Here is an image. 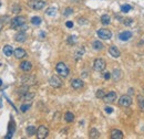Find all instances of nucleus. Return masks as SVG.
I'll use <instances>...</instances> for the list:
<instances>
[{
  "label": "nucleus",
  "instance_id": "79ce46f5",
  "mask_svg": "<svg viewBox=\"0 0 144 139\" xmlns=\"http://www.w3.org/2000/svg\"><path fill=\"white\" fill-rule=\"evenodd\" d=\"M2 85V81H1V78H0V86Z\"/></svg>",
  "mask_w": 144,
  "mask_h": 139
},
{
  "label": "nucleus",
  "instance_id": "c756f323",
  "mask_svg": "<svg viewBox=\"0 0 144 139\" xmlns=\"http://www.w3.org/2000/svg\"><path fill=\"white\" fill-rule=\"evenodd\" d=\"M104 91L103 90H99V91H97L96 92V97H97V98H103V97H104Z\"/></svg>",
  "mask_w": 144,
  "mask_h": 139
},
{
  "label": "nucleus",
  "instance_id": "5701e85b",
  "mask_svg": "<svg viewBox=\"0 0 144 139\" xmlns=\"http://www.w3.org/2000/svg\"><path fill=\"white\" fill-rule=\"evenodd\" d=\"M92 46H93V49L94 50H97V51H100V50H102L103 49V44H102L100 41H94L93 43H92Z\"/></svg>",
  "mask_w": 144,
  "mask_h": 139
},
{
  "label": "nucleus",
  "instance_id": "a19ab883",
  "mask_svg": "<svg viewBox=\"0 0 144 139\" xmlns=\"http://www.w3.org/2000/svg\"><path fill=\"white\" fill-rule=\"evenodd\" d=\"M129 95H133V89H130L129 90Z\"/></svg>",
  "mask_w": 144,
  "mask_h": 139
},
{
  "label": "nucleus",
  "instance_id": "f704fd0d",
  "mask_svg": "<svg viewBox=\"0 0 144 139\" xmlns=\"http://www.w3.org/2000/svg\"><path fill=\"white\" fill-rule=\"evenodd\" d=\"M104 109H105V112L108 113V114H111V113L113 112V108H112V107H110V106H106V107H105Z\"/></svg>",
  "mask_w": 144,
  "mask_h": 139
},
{
  "label": "nucleus",
  "instance_id": "72a5a7b5",
  "mask_svg": "<svg viewBox=\"0 0 144 139\" xmlns=\"http://www.w3.org/2000/svg\"><path fill=\"white\" fill-rule=\"evenodd\" d=\"M139 106H140V109L142 110V112H144V99H141V100H140Z\"/></svg>",
  "mask_w": 144,
  "mask_h": 139
},
{
  "label": "nucleus",
  "instance_id": "20e7f679",
  "mask_svg": "<svg viewBox=\"0 0 144 139\" xmlns=\"http://www.w3.org/2000/svg\"><path fill=\"white\" fill-rule=\"evenodd\" d=\"M49 135V129L44 126V125H41L39 126V128L37 129V137L39 139H44L47 138Z\"/></svg>",
  "mask_w": 144,
  "mask_h": 139
},
{
  "label": "nucleus",
  "instance_id": "4c0bfd02",
  "mask_svg": "<svg viewBox=\"0 0 144 139\" xmlns=\"http://www.w3.org/2000/svg\"><path fill=\"white\" fill-rule=\"evenodd\" d=\"M66 26H67L68 28H72V27H73V22H72V21H67Z\"/></svg>",
  "mask_w": 144,
  "mask_h": 139
},
{
  "label": "nucleus",
  "instance_id": "aec40b11",
  "mask_svg": "<svg viewBox=\"0 0 144 139\" xmlns=\"http://www.w3.org/2000/svg\"><path fill=\"white\" fill-rule=\"evenodd\" d=\"M101 22L103 23L104 26L110 24V23H111V18H110V16H108V15H103V16L101 17Z\"/></svg>",
  "mask_w": 144,
  "mask_h": 139
},
{
  "label": "nucleus",
  "instance_id": "1a4fd4ad",
  "mask_svg": "<svg viewBox=\"0 0 144 139\" xmlns=\"http://www.w3.org/2000/svg\"><path fill=\"white\" fill-rule=\"evenodd\" d=\"M117 99V93L111 91L109 92L108 94H105L104 97H103V100L105 102V103H113V102Z\"/></svg>",
  "mask_w": 144,
  "mask_h": 139
},
{
  "label": "nucleus",
  "instance_id": "4468645a",
  "mask_svg": "<svg viewBox=\"0 0 144 139\" xmlns=\"http://www.w3.org/2000/svg\"><path fill=\"white\" fill-rule=\"evenodd\" d=\"M132 36V33L130 31H124V32H121V33L119 34V39L121 41H128L131 39Z\"/></svg>",
  "mask_w": 144,
  "mask_h": 139
},
{
  "label": "nucleus",
  "instance_id": "412c9836",
  "mask_svg": "<svg viewBox=\"0 0 144 139\" xmlns=\"http://www.w3.org/2000/svg\"><path fill=\"white\" fill-rule=\"evenodd\" d=\"M55 13H57V8H54V7L48 8L47 11H45V15H47V16H50V17L55 16Z\"/></svg>",
  "mask_w": 144,
  "mask_h": 139
},
{
  "label": "nucleus",
  "instance_id": "7ed1b4c3",
  "mask_svg": "<svg viewBox=\"0 0 144 139\" xmlns=\"http://www.w3.org/2000/svg\"><path fill=\"white\" fill-rule=\"evenodd\" d=\"M45 1L43 0H32V1L29 2V7L32 8L33 10H41L45 7Z\"/></svg>",
  "mask_w": 144,
  "mask_h": 139
},
{
  "label": "nucleus",
  "instance_id": "a211bd4d",
  "mask_svg": "<svg viewBox=\"0 0 144 139\" xmlns=\"http://www.w3.org/2000/svg\"><path fill=\"white\" fill-rule=\"evenodd\" d=\"M33 97H34V93H30V92H26L25 94L21 95V98L24 100H31L33 99Z\"/></svg>",
  "mask_w": 144,
  "mask_h": 139
},
{
  "label": "nucleus",
  "instance_id": "9b49d317",
  "mask_svg": "<svg viewBox=\"0 0 144 139\" xmlns=\"http://www.w3.org/2000/svg\"><path fill=\"white\" fill-rule=\"evenodd\" d=\"M15 39H16L17 42L22 43V42H25V41L27 40V34L25 33V31H20V32H18V33L16 34Z\"/></svg>",
  "mask_w": 144,
  "mask_h": 139
},
{
  "label": "nucleus",
  "instance_id": "2eb2a0df",
  "mask_svg": "<svg viewBox=\"0 0 144 139\" xmlns=\"http://www.w3.org/2000/svg\"><path fill=\"white\" fill-rule=\"evenodd\" d=\"M111 138L112 139H122L123 138V132L118 129H113L111 131Z\"/></svg>",
  "mask_w": 144,
  "mask_h": 139
},
{
  "label": "nucleus",
  "instance_id": "ddd939ff",
  "mask_svg": "<svg viewBox=\"0 0 144 139\" xmlns=\"http://www.w3.org/2000/svg\"><path fill=\"white\" fill-rule=\"evenodd\" d=\"M13 54H15V56L17 59H22V58H25L27 53H26V51L24 49H21V48H18L16 49L15 51H13Z\"/></svg>",
  "mask_w": 144,
  "mask_h": 139
},
{
  "label": "nucleus",
  "instance_id": "c9c22d12",
  "mask_svg": "<svg viewBox=\"0 0 144 139\" xmlns=\"http://www.w3.org/2000/svg\"><path fill=\"white\" fill-rule=\"evenodd\" d=\"M132 21H133L132 19H126V20L124 21V24L125 26H131L132 24Z\"/></svg>",
  "mask_w": 144,
  "mask_h": 139
},
{
  "label": "nucleus",
  "instance_id": "0eeeda50",
  "mask_svg": "<svg viewBox=\"0 0 144 139\" xmlns=\"http://www.w3.org/2000/svg\"><path fill=\"white\" fill-rule=\"evenodd\" d=\"M132 104V98L129 95H122L119 99V105L123 106V107H129Z\"/></svg>",
  "mask_w": 144,
  "mask_h": 139
},
{
  "label": "nucleus",
  "instance_id": "bb28decb",
  "mask_svg": "<svg viewBox=\"0 0 144 139\" xmlns=\"http://www.w3.org/2000/svg\"><path fill=\"white\" fill-rule=\"evenodd\" d=\"M84 54V49L81 48V49H79L77 52H76V59H81V56Z\"/></svg>",
  "mask_w": 144,
  "mask_h": 139
},
{
  "label": "nucleus",
  "instance_id": "ea45409f",
  "mask_svg": "<svg viewBox=\"0 0 144 139\" xmlns=\"http://www.w3.org/2000/svg\"><path fill=\"white\" fill-rule=\"evenodd\" d=\"M3 26H4V21H2V18H1V19H0V31L2 30Z\"/></svg>",
  "mask_w": 144,
  "mask_h": 139
},
{
  "label": "nucleus",
  "instance_id": "b1692460",
  "mask_svg": "<svg viewBox=\"0 0 144 139\" xmlns=\"http://www.w3.org/2000/svg\"><path fill=\"white\" fill-rule=\"evenodd\" d=\"M41 22H42V20H41L40 17H33V18H31V23H32L33 26H40Z\"/></svg>",
  "mask_w": 144,
  "mask_h": 139
},
{
  "label": "nucleus",
  "instance_id": "f257e3e1",
  "mask_svg": "<svg viewBox=\"0 0 144 139\" xmlns=\"http://www.w3.org/2000/svg\"><path fill=\"white\" fill-rule=\"evenodd\" d=\"M55 71L62 77H68L69 74H70V70H69L68 65L63 62H59L57 65H55Z\"/></svg>",
  "mask_w": 144,
  "mask_h": 139
},
{
  "label": "nucleus",
  "instance_id": "4be33fe9",
  "mask_svg": "<svg viewBox=\"0 0 144 139\" xmlns=\"http://www.w3.org/2000/svg\"><path fill=\"white\" fill-rule=\"evenodd\" d=\"M64 119H66V122H68V123H72L74 120V115L70 112H68V113H66V115H64Z\"/></svg>",
  "mask_w": 144,
  "mask_h": 139
},
{
  "label": "nucleus",
  "instance_id": "6ab92c4d",
  "mask_svg": "<svg viewBox=\"0 0 144 139\" xmlns=\"http://www.w3.org/2000/svg\"><path fill=\"white\" fill-rule=\"evenodd\" d=\"M112 77H113L114 81L121 80V77H122V72H121L120 70H114L113 73H112Z\"/></svg>",
  "mask_w": 144,
  "mask_h": 139
},
{
  "label": "nucleus",
  "instance_id": "e433bc0d",
  "mask_svg": "<svg viewBox=\"0 0 144 139\" xmlns=\"http://www.w3.org/2000/svg\"><path fill=\"white\" fill-rule=\"evenodd\" d=\"M79 23H80V24H85V23H87V20L83 19V18H80V19H79Z\"/></svg>",
  "mask_w": 144,
  "mask_h": 139
},
{
  "label": "nucleus",
  "instance_id": "423d86ee",
  "mask_svg": "<svg viewBox=\"0 0 144 139\" xmlns=\"http://www.w3.org/2000/svg\"><path fill=\"white\" fill-rule=\"evenodd\" d=\"M97 35H99L100 39H103V40H110L112 38V32L108 29H100L97 30Z\"/></svg>",
  "mask_w": 144,
  "mask_h": 139
},
{
  "label": "nucleus",
  "instance_id": "473e14b6",
  "mask_svg": "<svg viewBox=\"0 0 144 139\" xmlns=\"http://www.w3.org/2000/svg\"><path fill=\"white\" fill-rule=\"evenodd\" d=\"M20 10H21V8L18 6V4H15V6L12 7V12L13 13H18V12H20Z\"/></svg>",
  "mask_w": 144,
  "mask_h": 139
},
{
  "label": "nucleus",
  "instance_id": "f8f14e48",
  "mask_svg": "<svg viewBox=\"0 0 144 139\" xmlns=\"http://www.w3.org/2000/svg\"><path fill=\"white\" fill-rule=\"evenodd\" d=\"M20 68L22 70V71H25V72H29V71H31V68H32V63L29 62V61H24V62H21Z\"/></svg>",
  "mask_w": 144,
  "mask_h": 139
},
{
  "label": "nucleus",
  "instance_id": "dca6fc26",
  "mask_svg": "<svg viewBox=\"0 0 144 139\" xmlns=\"http://www.w3.org/2000/svg\"><path fill=\"white\" fill-rule=\"evenodd\" d=\"M109 53L112 55L113 58H119L120 54H121L119 49L117 48V46H114V45H112V46H110V48H109Z\"/></svg>",
  "mask_w": 144,
  "mask_h": 139
},
{
  "label": "nucleus",
  "instance_id": "f3484780",
  "mask_svg": "<svg viewBox=\"0 0 144 139\" xmlns=\"http://www.w3.org/2000/svg\"><path fill=\"white\" fill-rule=\"evenodd\" d=\"M2 51H3V54L6 55V56H11L12 53H13V49L10 45H4Z\"/></svg>",
  "mask_w": 144,
  "mask_h": 139
},
{
  "label": "nucleus",
  "instance_id": "cd10ccee",
  "mask_svg": "<svg viewBox=\"0 0 144 139\" xmlns=\"http://www.w3.org/2000/svg\"><path fill=\"white\" fill-rule=\"evenodd\" d=\"M121 10H122V12H129L131 10V6L130 4H124V6L121 7Z\"/></svg>",
  "mask_w": 144,
  "mask_h": 139
},
{
  "label": "nucleus",
  "instance_id": "39448f33",
  "mask_svg": "<svg viewBox=\"0 0 144 139\" xmlns=\"http://www.w3.org/2000/svg\"><path fill=\"white\" fill-rule=\"evenodd\" d=\"M106 66V63L103 59H96L94 60V63H93V68L97 72H102Z\"/></svg>",
  "mask_w": 144,
  "mask_h": 139
},
{
  "label": "nucleus",
  "instance_id": "f03ea898",
  "mask_svg": "<svg viewBox=\"0 0 144 139\" xmlns=\"http://www.w3.org/2000/svg\"><path fill=\"white\" fill-rule=\"evenodd\" d=\"M25 23H26V17L18 16L11 20V28L12 29H19V28L21 26H24Z\"/></svg>",
  "mask_w": 144,
  "mask_h": 139
},
{
  "label": "nucleus",
  "instance_id": "c85d7f7f",
  "mask_svg": "<svg viewBox=\"0 0 144 139\" xmlns=\"http://www.w3.org/2000/svg\"><path fill=\"white\" fill-rule=\"evenodd\" d=\"M76 42H77V36H76V35H71V36H69V39H68V43L74 44Z\"/></svg>",
  "mask_w": 144,
  "mask_h": 139
},
{
  "label": "nucleus",
  "instance_id": "c03bdc74",
  "mask_svg": "<svg viewBox=\"0 0 144 139\" xmlns=\"http://www.w3.org/2000/svg\"><path fill=\"white\" fill-rule=\"evenodd\" d=\"M143 93H144V89H143Z\"/></svg>",
  "mask_w": 144,
  "mask_h": 139
},
{
  "label": "nucleus",
  "instance_id": "9d476101",
  "mask_svg": "<svg viewBox=\"0 0 144 139\" xmlns=\"http://www.w3.org/2000/svg\"><path fill=\"white\" fill-rule=\"evenodd\" d=\"M71 86L74 90H81L82 87L84 86V83H83V81L80 80V78H73L71 81Z\"/></svg>",
  "mask_w": 144,
  "mask_h": 139
},
{
  "label": "nucleus",
  "instance_id": "a878e982",
  "mask_svg": "<svg viewBox=\"0 0 144 139\" xmlns=\"http://www.w3.org/2000/svg\"><path fill=\"white\" fill-rule=\"evenodd\" d=\"M89 136H90V138H99L100 134H99V131H97L95 128H92L91 130H90V134H89Z\"/></svg>",
  "mask_w": 144,
  "mask_h": 139
},
{
  "label": "nucleus",
  "instance_id": "58836bf2",
  "mask_svg": "<svg viewBox=\"0 0 144 139\" xmlns=\"http://www.w3.org/2000/svg\"><path fill=\"white\" fill-rule=\"evenodd\" d=\"M111 77V74L109 73V72H106V73H104V78L105 80H109V78Z\"/></svg>",
  "mask_w": 144,
  "mask_h": 139
},
{
  "label": "nucleus",
  "instance_id": "6e6552de",
  "mask_svg": "<svg viewBox=\"0 0 144 139\" xmlns=\"http://www.w3.org/2000/svg\"><path fill=\"white\" fill-rule=\"evenodd\" d=\"M49 84L52 87H54V89H58V87H60L62 85V82H61V80H60V77H58L57 75H53L50 78Z\"/></svg>",
  "mask_w": 144,
  "mask_h": 139
},
{
  "label": "nucleus",
  "instance_id": "7c9ffc66",
  "mask_svg": "<svg viewBox=\"0 0 144 139\" xmlns=\"http://www.w3.org/2000/svg\"><path fill=\"white\" fill-rule=\"evenodd\" d=\"M72 13H73V9H72V8H67L66 10H64L63 15L67 17V16H70V15H72Z\"/></svg>",
  "mask_w": 144,
  "mask_h": 139
},
{
  "label": "nucleus",
  "instance_id": "393cba45",
  "mask_svg": "<svg viewBox=\"0 0 144 139\" xmlns=\"http://www.w3.org/2000/svg\"><path fill=\"white\" fill-rule=\"evenodd\" d=\"M27 134L29 136H32V135H34V134H37V128L34 126H29V127H27Z\"/></svg>",
  "mask_w": 144,
  "mask_h": 139
},
{
  "label": "nucleus",
  "instance_id": "2f4dec72",
  "mask_svg": "<svg viewBox=\"0 0 144 139\" xmlns=\"http://www.w3.org/2000/svg\"><path fill=\"white\" fill-rule=\"evenodd\" d=\"M30 107H31V105H30V104H27V105H22L20 109H21V112L25 113V112H27L28 109H30Z\"/></svg>",
  "mask_w": 144,
  "mask_h": 139
},
{
  "label": "nucleus",
  "instance_id": "37998d69",
  "mask_svg": "<svg viewBox=\"0 0 144 139\" xmlns=\"http://www.w3.org/2000/svg\"><path fill=\"white\" fill-rule=\"evenodd\" d=\"M0 7H1V2H0Z\"/></svg>",
  "mask_w": 144,
  "mask_h": 139
}]
</instances>
